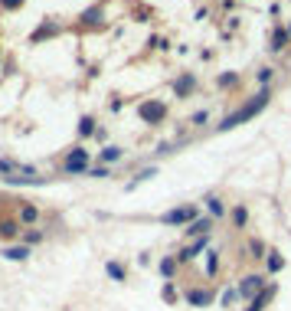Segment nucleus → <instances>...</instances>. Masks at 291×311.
<instances>
[{
	"label": "nucleus",
	"instance_id": "nucleus-1",
	"mask_svg": "<svg viewBox=\"0 0 291 311\" xmlns=\"http://www.w3.org/2000/svg\"><path fill=\"white\" fill-rule=\"evenodd\" d=\"M268 99H272V95H268V88H262L259 95H255L252 102H249V105H242L239 112H232L229 118H223V124H219V131H229V128H235V124H242V121H249V118H255V115L262 112V108L268 105Z\"/></svg>",
	"mask_w": 291,
	"mask_h": 311
},
{
	"label": "nucleus",
	"instance_id": "nucleus-2",
	"mask_svg": "<svg viewBox=\"0 0 291 311\" xmlns=\"http://www.w3.org/2000/svg\"><path fill=\"white\" fill-rule=\"evenodd\" d=\"M85 170H88V151L75 148L72 154L66 157V174H85Z\"/></svg>",
	"mask_w": 291,
	"mask_h": 311
},
{
	"label": "nucleus",
	"instance_id": "nucleus-3",
	"mask_svg": "<svg viewBox=\"0 0 291 311\" xmlns=\"http://www.w3.org/2000/svg\"><path fill=\"white\" fill-rule=\"evenodd\" d=\"M193 219H197V210H193V206H177V210H167V213H164V223H167V226L193 223Z\"/></svg>",
	"mask_w": 291,
	"mask_h": 311
},
{
	"label": "nucleus",
	"instance_id": "nucleus-4",
	"mask_svg": "<svg viewBox=\"0 0 291 311\" xmlns=\"http://www.w3.org/2000/svg\"><path fill=\"white\" fill-rule=\"evenodd\" d=\"M262 285H265L262 275H246L242 285H239V298H255V295H262Z\"/></svg>",
	"mask_w": 291,
	"mask_h": 311
},
{
	"label": "nucleus",
	"instance_id": "nucleus-5",
	"mask_svg": "<svg viewBox=\"0 0 291 311\" xmlns=\"http://www.w3.org/2000/svg\"><path fill=\"white\" fill-rule=\"evenodd\" d=\"M141 118L144 121H161L164 118V105H161V102H144V105H141Z\"/></svg>",
	"mask_w": 291,
	"mask_h": 311
},
{
	"label": "nucleus",
	"instance_id": "nucleus-6",
	"mask_svg": "<svg viewBox=\"0 0 291 311\" xmlns=\"http://www.w3.org/2000/svg\"><path fill=\"white\" fill-rule=\"evenodd\" d=\"M213 230V219H193V223L190 226H186V236H206V233H210Z\"/></svg>",
	"mask_w": 291,
	"mask_h": 311
},
{
	"label": "nucleus",
	"instance_id": "nucleus-7",
	"mask_svg": "<svg viewBox=\"0 0 291 311\" xmlns=\"http://www.w3.org/2000/svg\"><path fill=\"white\" fill-rule=\"evenodd\" d=\"M186 301H190V305H210V301H213V292L193 288V292H186Z\"/></svg>",
	"mask_w": 291,
	"mask_h": 311
},
{
	"label": "nucleus",
	"instance_id": "nucleus-8",
	"mask_svg": "<svg viewBox=\"0 0 291 311\" xmlns=\"http://www.w3.org/2000/svg\"><path fill=\"white\" fill-rule=\"evenodd\" d=\"M272 295H275V285H268V292H265V295H255V298H252V305H249L246 311H262V308L268 305V298H272Z\"/></svg>",
	"mask_w": 291,
	"mask_h": 311
},
{
	"label": "nucleus",
	"instance_id": "nucleus-9",
	"mask_svg": "<svg viewBox=\"0 0 291 311\" xmlns=\"http://www.w3.org/2000/svg\"><path fill=\"white\" fill-rule=\"evenodd\" d=\"M4 255L13 259V262H23L26 255H30V249H26V246H10V249H4Z\"/></svg>",
	"mask_w": 291,
	"mask_h": 311
},
{
	"label": "nucleus",
	"instance_id": "nucleus-10",
	"mask_svg": "<svg viewBox=\"0 0 291 311\" xmlns=\"http://www.w3.org/2000/svg\"><path fill=\"white\" fill-rule=\"evenodd\" d=\"M36 216H39V210H36L33 203L20 206V219H23V223H36Z\"/></svg>",
	"mask_w": 291,
	"mask_h": 311
},
{
	"label": "nucleus",
	"instance_id": "nucleus-11",
	"mask_svg": "<svg viewBox=\"0 0 291 311\" xmlns=\"http://www.w3.org/2000/svg\"><path fill=\"white\" fill-rule=\"evenodd\" d=\"M285 43H288V30H278V33L272 36V50H275V53L285 50Z\"/></svg>",
	"mask_w": 291,
	"mask_h": 311
},
{
	"label": "nucleus",
	"instance_id": "nucleus-12",
	"mask_svg": "<svg viewBox=\"0 0 291 311\" xmlns=\"http://www.w3.org/2000/svg\"><path fill=\"white\" fill-rule=\"evenodd\" d=\"M246 219H249V210H246V206H235V210H232V223L246 226Z\"/></svg>",
	"mask_w": 291,
	"mask_h": 311
},
{
	"label": "nucleus",
	"instance_id": "nucleus-13",
	"mask_svg": "<svg viewBox=\"0 0 291 311\" xmlns=\"http://www.w3.org/2000/svg\"><path fill=\"white\" fill-rule=\"evenodd\" d=\"M249 252H252V259H262V255H265V243H262V239H252V243H249Z\"/></svg>",
	"mask_w": 291,
	"mask_h": 311
},
{
	"label": "nucleus",
	"instance_id": "nucleus-14",
	"mask_svg": "<svg viewBox=\"0 0 291 311\" xmlns=\"http://www.w3.org/2000/svg\"><path fill=\"white\" fill-rule=\"evenodd\" d=\"M105 269H108V275H112V279H115V282H124V269H121V265H118V262H108V265H105Z\"/></svg>",
	"mask_w": 291,
	"mask_h": 311
},
{
	"label": "nucleus",
	"instance_id": "nucleus-15",
	"mask_svg": "<svg viewBox=\"0 0 291 311\" xmlns=\"http://www.w3.org/2000/svg\"><path fill=\"white\" fill-rule=\"evenodd\" d=\"M281 265H285V259H281L278 252H268V272H278Z\"/></svg>",
	"mask_w": 291,
	"mask_h": 311
},
{
	"label": "nucleus",
	"instance_id": "nucleus-16",
	"mask_svg": "<svg viewBox=\"0 0 291 311\" xmlns=\"http://www.w3.org/2000/svg\"><path fill=\"white\" fill-rule=\"evenodd\" d=\"M216 269H219L216 252H206V275H216Z\"/></svg>",
	"mask_w": 291,
	"mask_h": 311
},
{
	"label": "nucleus",
	"instance_id": "nucleus-17",
	"mask_svg": "<svg viewBox=\"0 0 291 311\" xmlns=\"http://www.w3.org/2000/svg\"><path fill=\"white\" fill-rule=\"evenodd\" d=\"M118 157H121V148H105V151H102V161H105V164L118 161Z\"/></svg>",
	"mask_w": 291,
	"mask_h": 311
},
{
	"label": "nucleus",
	"instance_id": "nucleus-18",
	"mask_svg": "<svg viewBox=\"0 0 291 311\" xmlns=\"http://www.w3.org/2000/svg\"><path fill=\"white\" fill-rule=\"evenodd\" d=\"M17 233H20V226H17V223H0V236L10 239V236H17Z\"/></svg>",
	"mask_w": 291,
	"mask_h": 311
},
{
	"label": "nucleus",
	"instance_id": "nucleus-19",
	"mask_svg": "<svg viewBox=\"0 0 291 311\" xmlns=\"http://www.w3.org/2000/svg\"><path fill=\"white\" fill-rule=\"evenodd\" d=\"M206 206H210L213 216H223V203H219V197H210V200H206Z\"/></svg>",
	"mask_w": 291,
	"mask_h": 311
},
{
	"label": "nucleus",
	"instance_id": "nucleus-20",
	"mask_svg": "<svg viewBox=\"0 0 291 311\" xmlns=\"http://www.w3.org/2000/svg\"><path fill=\"white\" fill-rule=\"evenodd\" d=\"M235 298H239V288H226V292H223V305H226V308H229Z\"/></svg>",
	"mask_w": 291,
	"mask_h": 311
},
{
	"label": "nucleus",
	"instance_id": "nucleus-21",
	"mask_svg": "<svg viewBox=\"0 0 291 311\" xmlns=\"http://www.w3.org/2000/svg\"><path fill=\"white\" fill-rule=\"evenodd\" d=\"M190 88H193V79H190V75L177 82V92H180V95H183V92H190Z\"/></svg>",
	"mask_w": 291,
	"mask_h": 311
},
{
	"label": "nucleus",
	"instance_id": "nucleus-22",
	"mask_svg": "<svg viewBox=\"0 0 291 311\" xmlns=\"http://www.w3.org/2000/svg\"><path fill=\"white\" fill-rule=\"evenodd\" d=\"M161 272L170 279V275H174V259H164V262H161Z\"/></svg>",
	"mask_w": 291,
	"mask_h": 311
},
{
	"label": "nucleus",
	"instance_id": "nucleus-23",
	"mask_svg": "<svg viewBox=\"0 0 291 311\" xmlns=\"http://www.w3.org/2000/svg\"><path fill=\"white\" fill-rule=\"evenodd\" d=\"M92 118H82V124H79V135H92Z\"/></svg>",
	"mask_w": 291,
	"mask_h": 311
},
{
	"label": "nucleus",
	"instance_id": "nucleus-24",
	"mask_svg": "<svg viewBox=\"0 0 291 311\" xmlns=\"http://www.w3.org/2000/svg\"><path fill=\"white\" fill-rule=\"evenodd\" d=\"M255 79H259V82H262V85H265V82H268V79H272V69H259V72H255Z\"/></svg>",
	"mask_w": 291,
	"mask_h": 311
},
{
	"label": "nucleus",
	"instance_id": "nucleus-25",
	"mask_svg": "<svg viewBox=\"0 0 291 311\" xmlns=\"http://www.w3.org/2000/svg\"><path fill=\"white\" fill-rule=\"evenodd\" d=\"M99 20H102L99 10H88V13H85V23H99Z\"/></svg>",
	"mask_w": 291,
	"mask_h": 311
},
{
	"label": "nucleus",
	"instance_id": "nucleus-26",
	"mask_svg": "<svg viewBox=\"0 0 291 311\" xmlns=\"http://www.w3.org/2000/svg\"><path fill=\"white\" fill-rule=\"evenodd\" d=\"M232 82H235V75H232V72H226V75H219V85H223V88H226V85H232Z\"/></svg>",
	"mask_w": 291,
	"mask_h": 311
},
{
	"label": "nucleus",
	"instance_id": "nucleus-27",
	"mask_svg": "<svg viewBox=\"0 0 291 311\" xmlns=\"http://www.w3.org/2000/svg\"><path fill=\"white\" fill-rule=\"evenodd\" d=\"M0 4H4V7H7V10H17V7H20V4H23V0H0Z\"/></svg>",
	"mask_w": 291,
	"mask_h": 311
},
{
	"label": "nucleus",
	"instance_id": "nucleus-28",
	"mask_svg": "<svg viewBox=\"0 0 291 311\" xmlns=\"http://www.w3.org/2000/svg\"><path fill=\"white\" fill-rule=\"evenodd\" d=\"M39 239H43V233H36V230L26 233V243H39Z\"/></svg>",
	"mask_w": 291,
	"mask_h": 311
},
{
	"label": "nucleus",
	"instance_id": "nucleus-29",
	"mask_svg": "<svg viewBox=\"0 0 291 311\" xmlns=\"http://www.w3.org/2000/svg\"><path fill=\"white\" fill-rule=\"evenodd\" d=\"M92 177H108V167H95V170H88Z\"/></svg>",
	"mask_w": 291,
	"mask_h": 311
}]
</instances>
